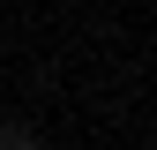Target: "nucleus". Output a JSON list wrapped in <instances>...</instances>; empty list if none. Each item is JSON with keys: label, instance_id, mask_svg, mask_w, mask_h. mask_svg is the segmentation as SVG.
Returning <instances> with one entry per match:
<instances>
[{"label": "nucleus", "instance_id": "nucleus-1", "mask_svg": "<svg viewBox=\"0 0 157 150\" xmlns=\"http://www.w3.org/2000/svg\"><path fill=\"white\" fill-rule=\"evenodd\" d=\"M15 143H30V128L23 120H0V150H15Z\"/></svg>", "mask_w": 157, "mask_h": 150}, {"label": "nucleus", "instance_id": "nucleus-2", "mask_svg": "<svg viewBox=\"0 0 157 150\" xmlns=\"http://www.w3.org/2000/svg\"><path fill=\"white\" fill-rule=\"evenodd\" d=\"M15 150H52V143H37V135H30V143H15Z\"/></svg>", "mask_w": 157, "mask_h": 150}]
</instances>
